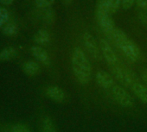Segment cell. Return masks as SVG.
Here are the masks:
<instances>
[{"instance_id": "cell-20", "label": "cell", "mask_w": 147, "mask_h": 132, "mask_svg": "<svg viewBox=\"0 0 147 132\" xmlns=\"http://www.w3.org/2000/svg\"><path fill=\"white\" fill-rule=\"evenodd\" d=\"M55 0H36V5L39 8H46L53 5Z\"/></svg>"}, {"instance_id": "cell-11", "label": "cell", "mask_w": 147, "mask_h": 132, "mask_svg": "<svg viewBox=\"0 0 147 132\" xmlns=\"http://www.w3.org/2000/svg\"><path fill=\"white\" fill-rule=\"evenodd\" d=\"M133 93L137 96V98L141 100L144 104L147 105V86L138 80L132 85L131 87Z\"/></svg>"}, {"instance_id": "cell-2", "label": "cell", "mask_w": 147, "mask_h": 132, "mask_svg": "<svg viewBox=\"0 0 147 132\" xmlns=\"http://www.w3.org/2000/svg\"><path fill=\"white\" fill-rule=\"evenodd\" d=\"M112 38L128 59L132 61H138L141 59L142 54L140 48L125 35L123 30L119 29H115L114 32L113 33Z\"/></svg>"}, {"instance_id": "cell-21", "label": "cell", "mask_w": 147, "mask_h": 132, "mask_svg": "<svg viewBox=\"0 0 147 132\" xmlns=\"http://www.w3.org/2000/svg\"><path fill=\"white\" fill-rule=\"evenodd\" d=\"M11 132H30V130L25 125L19 123V124H16L15 126H13Z\"/></svg>"}, {"instance_id": "cell-10", "label": "cell", "mask_w": 147, "mask_h": 132, "mask_svg": "<svg viewBox=\"0 0 147 132\" xmlns=\"http://www.w3.org/2000/svg\"><path fill=\"white\" fill-rule=\"evenodd\" d=\"M31 53L33 56L43 65L49 66L50 64V57L48 54L47 51L43 49L42 48L38 47V46H34L31 48Z\"/></svg>"}, {"instance_id": "cell-8", "label": "cell", "mask_w": 147, "mask_h": 132, "mask_svg": "<svg viewBox=\"0 0 147 132\" xmlns=\"http://www.w3.org/2000/svg\"><path fill=\"white\" fill-rule=\"evenodd\" d=\"M95 79H96L97 84L101 88L106 89V90H111L113 86L115 85L113 77L104 70L97 71L95 74Z\"/></svg>"}, {"instance_id": "cell-5", "label": "cell", "mask_w": 147, "mask_h": 132, "mask_svg": "<svg viewBox=\"0 0 147 132\" xmlns=\"http://www.w3.org/2000/svg\"><path fill=\"white\" fill-rule=\"evenodd\" d=\"M82 41H83L85 48H86L87 52L89 54V55L93 59L98 60L100 58V51H99L97 43H96L94 36L91 34H89L88 32H86L83 34Z\"/></svg>"}, {"instance_id": "cell-9", "label": "cell", "mask_w": 147, "mask_h": 132, "mask_svg": "<svg viewBox=\"0 0 147 132\" xmlns=\"http://www.w3.org/2000/svg\"><path fill=\"white\" fill-rule=\"evenodd\" d=\"M99 24L100 29H102V31L108 36L112 37L113 33L115 30V27H114V23L113 21V19L111 18L110 15H106V16H100V17H97Z\"/></svg>"}, {"instance_id": "cell-7", "label": "cell", "mask_w": 147, "mask_h": 132, "mask_svg": "<svg viewBox=\"0 0 147 132\" xmlns=\"http://www.w3.org/2000/svg\"><path fill=\"white\" fill-rule=\"evenodd\" d=\"M46 96L56 102V103H64L67 100V93L63 89L56 86H49L45 88Z\"/></svg>"}, {"instance_id": "cell-6", "label": "cell", "mask_w": 147, "mask_h": 132, "mask_svg": "<svg viewBox=\"0 0 147 132\" xmlns=\"http://www.w3.org/2000/svg\"><path fill=\"white\" fill-rule=\"evenodd\" d=\"M100 46L101 53H102L104 58L106 59L107 62L108 64H110L111 66H116L118 63V57H117L113 48H112L111 44L107 41L101 39Z\"/></svg>"}, {"instance_id": "cell-24", "label": "cell", "mask_w": 147, "mask_h": 132, "mask_svg": "<svg viewBox=\"0 0 147 132\" xmlns=\"http://www.w3.org/2000/svg\"><path fill=\"white\" fill-rule=\"evenodd\" d=\"M45 20L48 22V23H52L53 20H54V16H53V13L52 12H47L46 15H45Z\"/></svg>"}, {"instance_id": "cell-1", "label": "cell", "mask_w": 147, "mask_h": 132, "mask_svg": "<svg viewBox=\"0 0 147 132\" xmlns=\"http://www.w3.org/2000/svg\"><path fill=\"white\" fill-rule=\"evenodd\" d=\"M72 69L76 79L81 85H87L91 79V65L87 54L76 48L72 54Z\"/></svg>"}, {"instance_id": "cell-25", "label": "cell", "mask_w": 147, "mask_h": 132, "mask_svg": "<svg viewBox=\"0 0 147 132\" xmlns=\"http://www.w3.org/2000/svg\"><path fill=\"white\" fill-rule=\"evenodd\" d=\"M141 76H142V80H143V81L144 82L145 86H147V70L144 71V72L142 73Z\"/></svg>"}, {"instance_id": "cell-26", "label": "cell", "mask_w": 147, "mask_h": 132, "mask_svg": "<svg viewBox=\"0 0 147 132\" xmlns=\"http://www.w3.org/2000/svg\"><path fill=\"white\" fill-rule=\"evenodd\" d=\"M0 2L4 5H11L13 3V0H0Z\"/></svg>"}, {"instance_id": "cell-12", "label": "cell", "mask_w": 147, "mask_h": 132, "mask_svg": "<svg viewBox=\"0 0 147 132\" xmlns=\"http://www.w3.org/2000/svg\"><path fill=\"white\" fill-rule=\"evenodd\" d=\"M24 71L30 76H35L37 75L40 72V67L39 65L33 60H29L24 63L23 65Z\"/></svg>"}, {"instance_id": "cell-17", "label": "cell", "mask_w": 147, "mask_h": 132, "mask_svg": "<svg viewBox=\"0 0 147 132\" xmlns=\"http://www.w3.org/2000/svg\"><path fill=\"white\" fill-rule=\"evenodd\" d=\"M18 31V28L17 24L14 23H8L3 26V33L8 36H13L17 35Z\"/></svg>"}, {"instance_id": "cell-22", "label": "cell", "mask_w": 147, "mask_h": 132, "mask_svg": "<svg viewBox=\"0 0 147 132\" xmlns=\"http://www.w3.org/2000/svg\"><path fill=\"white\" fill-rule=\"evenodd\" d=\"M136 2V0H121V5L123 9L125 10H129L130 8L132 7L133 4Z\"/></svg>"}, {"instance_id": "cell-18", "label": "cell", "mask_w": 147, "mask_h": 132, "mask_svg": "<svg viewBox=\"0 0 147 132\" xmlns=\"http://www.w3.org/2000/svg\"><path fill=\"white\" fill-rule=\"evenodd\" d=\"M121 5V0H108V11L109 14L115 13Z\"/></svg>"}, {"instance_id": "cell-27", "label": "cell", "mask_w": 147, "mask_h": 132, "mask_svg": "<svg viewBox=\"0 0 147 132\" xmlns=\"http://www.w3.org/2000/svg\"><path fill=\"white\" fill-rule=\"evenodd\" d=\"M141 20H143L144 22V23L147 24V15H144L142 17H141Z\"/></svg>"}, {"instance_id": "cell-4", "label": "cell", "mask_w": 147, "mask_h": 132, "mask_svg": "<svg viewBox=\"0 0 147 132\" xmlns=\"http://www.w3.org/2000/svg\"><path fill=\"white\" fill-rule=\"evenodd\" d=\"M114 74L122 85L130 88L137 81L135 75L129 69L125 67H121V66H115Z\"/></svg>"}, {"instance_id": "cell-3", "label": "cell", "mask_w": 147, "mask_h": 132, "mask_svg": "<svg viewBox=\"0 0 147 132\" xmlns=\"http://www.w3.org/2000/svg\"><path fill=\"white\" fill-rule=\"evenodd\" d=\"M111 92L116 103L124 107V108H130L133 105V99L130 93L122 86L114 85L111 89Z\"/></svg>"}, {"instance_id": "cell-16", "label": "cell", "mask_w": 147, "mask_h": 132, "mask_svg": "<svg viewBox=\"0 0 147 132\" xmlns=\"http://www.w3.org/2000/svg\"><path fill=\"white\" fill-rule=\"evenodd\" d=\"M96 13L97 17L110 15L108 11V0H100L97 4Z\"/></svg>"}, {"instance_id": "cell-15", "label": "cell", "mask_w": 147, "mask_h": 132, "mask_svg": "<svg viewBox=\"0 0 147 132\" xmlns=\"http://www.w3.org/2000/svg\"><path fill=\"white\" fill-rule=\"evenodd\" d=\"M17 54V51L14 48L9 47L5 49H3L0 52V60L5 61V60H10L13 59Z\"/></svg>"}, {"instance_id": "cell-13", "label": "cell", "mask_w": 147, "mask_h": 132, "mask_svg": "<svg viewBox=\"0 0 147 132\" xmlns=\"http://www.w3.org/2000/svg\"><path fill=\"white\" fill-rule=\"evenodd\" d=\"M34 39L38 44H46L50 41V34L46 29H40L35 35Z\"/></svg>"}, {"instance_id": "cell-14", "label": "cell", "mask_w": 147, "mask_h": 132, "mask_svg": "<svg viewBox=\"0 0 147 132\" xmlns=\"http://www.w3.org/2000/svg\"><path fill=\"white\" fill-rule=\"evenodd\" d=\"M42 132H57L55 125L53 120L49 117H45L42 122Z\"/></svg>"}, {"instance_id": "cell-23", "label": "cell", "mask_w": 147, "mask_h": 132, "mask_svg": "<svg viewBox=\"0 0 147 132\" xmlns=\"http://www.w3.org/2000/svg\"><path fill=\"white\" fill-rule=\"evenodd\" d=\"M136 5L143 11H147V0H136Z\"/></svg>"}, {"instance_id": "cell-28", "label": "cell", "mask_w": 147, "mask_h": 132, "mask_svg": "<svg viewBox=\"0 0 147 132\" xmlns=\"http://www.w3.org/2000/svg\"><path fill=\"white\" fill-rule=\"evenodd\" d=\"M63 1H64V3H65L66 5H68V4H70V3L73 1V0H63Z\"/></svg>"}, {"instance_id": "cell-19", "label": "cell", "mask_w": 147, "mask_h": 132, "mask_svg": "<svg viewBox=\"0 0 147 132\" xmlns=\"http://www.w3.org/2000/svg\"><path fill=\"white\" fill-rule=\"evenodd\" d=\"M8 18H9L8 11L4 7H0V28L3 27L6 23Z\"/></svg>"}]
</instances>
